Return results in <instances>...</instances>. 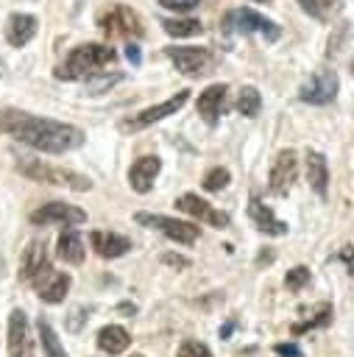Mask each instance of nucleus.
<instances>
[{
	"mask_svg": "<svg viewBox=\"0 0 354 357\" xmlns=\"http://www.w3.org/2000/svg\"><path fill=\"white\" fill-rule=\"evenodd\" d=\"M187 100H190V89H178V92H173L170 98H164L162 103L145 106L142 112H137V114H131V117H123V120L117 123V128H120L123 134H137V131H142V128H148V126H153V123H159V120L176 114Z\"/></svg>",
	"mask_w": 354,
	"mask_h": 357,
	"instance_id": "obj_5",
	"label": "nucleus"
},
{
	"mask_svg": "<svg viewBox=\"0 0 354 357\" xmlns=\"http://www.w3.org/2000/svg\"><path fill=\"white\" fill-rule=\"evenodd\" d=\"M28 220L33 226H81L86 223V212L67 201H47L39 209H33Z\"/></svg>",
	"mask_w": 354,
	"mask_h": 357,
	"instance_id": "obj_9",
	"label": "nucleus"
},
{
	"mask_svg": "<svg viewBox=\"0 0 354 357\" xmlns=\"http://www.w3.org/2000/svg\"><path fill=\"white\" fill-rule=\"evenodd\" d=\"M251 3H268V0H251Z\"/></svg>",
	"mask_w": 354,
	"mask_h": 357,
	"instance_id": "obj_41",
	"label": "nucleus"
},
{
	"mask_svg": "<svg viewBox=\"0 0 354 357\" xmlns=\"http://www.w3.org/2000/svg\"><path fill=\"white\" fill-rule=\"evenodd\" d=\"M295 176H298V156H295L293 148H284L273 156V165H270V173H268V190L273 195H287Z\"/></svg>",
	"mask_w": 354,
	"mask_h": 357,
	"instance_id": "obj_12",
	"label": "nucleus"
},
{
	"mask_svg": "<svg viewBox=\"0 0 354 357\" xmlns=\"http://www.w3.org/2000/svg\"><path fill=\"white\" fill-rule=\"evenodd\" d=\"M86 318H89V307H72L70 310V315H67V329L70 332H81V326L86 324Z\"/></svg>",
	"mask_w": 354,
	"mask_h": 357,
	"instance_id": "obj_33",
	"label": "nucleus"
},
{
	"mask_svg": "<svg viewBox=\"0 0 354 357\" xmlns=\"http://www.w3.org/2000/svg\"><path fill=\"white\" fill-rule=\"evenodd\" d=\"M229 181H231V173L226 167H212V170L203 173V181L201 184H203L206 192H220V190L229 187Z\"/></svg>",
	"mask_w": 354,
	"mask_h": 357,
	"instance_id": "obj_29",
	"label": "nucleus"
},
{
	"mask_svg": "<svg viewBox=\"0 0 354 357\" xmlns=\"http://www.w3.org/2000/svg\"><path fill=\"white\" fill-rule=\"evenodd\" d=\"M270 259H273V254H270V251H262V254L256 257V265H262V262H270Z\"/></svg>",
	"mask_w": 354,
	"mask_h": 357,
	"instance_id": "obj_40",
	"label": "nucleus"
},
{
	"mask_svg": "<svg viewBox=\"0 0 354 357\" xmlns=\"http://www.w3.org/2000/svg\"><path fill=\"white\" fill-rule=\"evenodd\" d=\"M337 89H340V78L334 70L329 67H321L315 70L298 89V100L304 103H312V106H326L337 98Z\"/></svg>",
	"mask_w": 354,
	"mask_h": 357,
	"instance_id": "obj_8",
	"label": "nucleus"
},
{
	"mask_svg": "<svg viewBox=\"0 0 354 357\" xmlns=\"http://www.w3.org/2000/svg\"><path fill=\"white\" fill-rule=\"evenodd\" d=\"M36 335H39V343H42L45 357H67L64 343L59 340V335H56V329L50 326L47 318H36Z\"/></svg>",
	"mask_w": 354,
	"mask_h": 357,
	"instance_id": "obj_24",
	"label": "nucleus"
},
{
	"mask_svg": "<svg viewBox=\"0 0 354 357\" xmlns=\"http://www.w3.org/2000/svg\"><path fill=\"white\" fill-rule=\"evenodd\" d=\"M89 245L92 251L100 257V259H117L123 254H128L134 248V243L125 237V234H117V231H103V229H95L89 234Z\"/></svg>",
	"mask_w": 354,
	"mask_h": 357,
	"instance_id": "obj_19",
	"label": "nucleus"
},
{
	"mask_svg": "<svg viewBox=\"0 0 354 357\" xmlns=\"http://www.w3.org/2000/svg\"><path fill=\"white\" fill-rule=\"evenodd\" d=\"M162 31H164L167 36L187 39V36L203 33V25H201V20H195V17H173V20H162Z\"/></svg>",
	"mask_w": 354,
	"mask_h": 357,
	"instance_id": "obj_25",
	"label": "nucleus"
},
{
	"mask_svg": "<svg viewBox=\"0 0 354 357\" xmlns=\"http://www.w3.org/2000/svg\"><path fill=\"white\" fill-rule=\"evenodd\" d=\"M0 134L39 153H53V156L78 151L86 142L84 128L64 120H53V117H39L33 112L14 109V106L0 109Z\"/></svg>",
	"mask_w": 354,
	"mask_h": 357,
	"instance_id": "obj_1",
	"label": "nucleus"
},
{
	"mask_svg": "<svg viewBox=\"0 0 354 357\" xmlns=\"http://www.w3.org/2000/svg\"><path fill=\"white\" fill-rule=\"evenodd\" d=\"M164 56L187 78H201V75L212 73L215 61H217L209 47H195V45H170V47H164Z\"/></svg>",
	"mask_w": 354,
	"mask_h": 357,
	"instance_id": "obj_6",
	"label": "nucleus"
},
{
	"mask_svg": "<svg viewBox=\"0 0 354 357\" xmlns=\"http://www.w3.org/2000/svg\"><path fill=\"white\" fill-rule=\"evenodd\" d=\"M134 220H137L139 226H145V229H153V231L164 234V237L173 240V243H181V245H192V243H198V237H201V229H198V223H192V220H178V218L159 215V212H137Z\"/></svg>",
	"mask_w": 354,
	"mask_h": 357,
	"instance_id": "obj_4",
	"label": "nucleus"
},
{
	"mask_svg": "<svg viewBox=\"0 0 354 357\" xmlns=\"http://www.w3.org/2000/svg\"><path fill=\"white\" fill-rule=\"evenodd\" d=\"M304 165H307V181H309V187L321 198H326V192H329V165H326V156L321 151H307Z\"/></svg>",
	"mask_w": 354,
	"mask_h": 357,
	"instance_id": "obj_23",
	"label": "nucleus"
},
{
	"mask_svg": "<svg viewBox=\"0 0 354 357\" xmlns=\"http://www.w3.org/2000/svg\"><path fill=\"white\" fill-rule=\"evenodd\" d=\"M98 25L109 33V36H125V39H139L145 33L142 28V20L137 11H131L128 6H111L100 20Z\"/></svg>",
	"mask_w": 354,
	"mask_h": 357,
	"instance_id": "obj_11",
	"label": "nucleus"
},
{
	"mask_svg": "<svg viewBox=\"0 0 354 357\" xmlns=\"http://www.w3.org/2000/svg\"><path fill=\"white\" fill-rule=\"evenodd\" d=\"M176 357H212V349H209L203 340L187 337V340H181V343H178Z\"/></svg>",
	"mask_w": 354,
	"mask_h": 357,
	"instance_id": "obj_31",
	"label": "nucleus"
},
{
	"mask_svg": "<svg viewBox=\"0 0 354 357\" xmlns=\"http://www.w3.org/2000/svg\"><path fill=\"white\" fill-rule=\"evenodd\" d=\"M114 59H117V53L109 45H103V42H86V45L72 47L67 53V59L56 67L53 75L59 81H81V78L86 81L89 75L100 73V67L111 64Z\"/></svg>",
	"mask_w": 354,
	"mask_h": 357,
	"instance_id": "obj_2",
	"label": "nucleus"
},
{
	"mask_svg": "<svg viewBox=\"0 0 354 357\" xmlns=\"http://www.w3.org/2000/svg\"><path fill=\"white\" fill-rule=\"evenodd\" d=\"M117 81H123L120 73H111V75H106V73H95V75L86 78V89H89V95H100V92L111 89Z\"/></svg>",
	"mask_w": 354,
	"mask_h": 357,
	"instance_id": "obj_30",
	"label": "nucleus"
},
{
	"mask_svg": "<svg viewBox=\"0 0 354 357\" xmlns=\"http://www.w3.org/2000/svg\"><path fill=\"white\" fill-rule=\"evenodd\" d=\"M226 92H229V84H209L195 100V112L209 128H215L226 112Z\"/></svg>",
	"mask_w": 354,
	"mask_h": 357,
	"instance_id": "obj_15",
	"label": "nucleus"
},
{
	"mask_svg": "<svg viewBox=\"0 0 354 357\" xmlns=\"http://www.w3.org/2000/svg\"><path fill=\"white\" fill-rule=\"evenodd\" d=\"M332 324V304H326V301H321L318 307H315V312L307 318V321H301V324H293V335H304V332H309V329H321V326H329Z\"/></svg>",
	"mask_w": 354,
	"mask_h": 357,
	"instance_id": "obj_26",
	"label": "nucleus"
},
{
	"mask_svg": "<svg viewBox=\"0 0 354 357\" xmlns=\"http://www.w3.org/2000/svg\"><path fill=\"white\" fill-rule=\"evenodd\" d=\"M351 75H354V61H351Z\"/></svg>",
	"mask_w": 354,
	"mask_h": 357,
	"instance_id": "obj_42",
	"label": "nucleus"
},
{
	"mask_svg": "<svg viewBox=\"0 0 354 357\" xmlns=\"http://www.w3.org/2000/svg\"><path fill=\"white\" fill-rule=\"evenodd\" d=\"M0 73H3V61H0Z\"/></svg>",
	"mask_w": 354,
	"mask_h": 357,
	"instance_id": "obj_44",
	"label": "nucleus"
},
{
	"mask_svg": "<svg viewBox=\"0 0 354 357\" xmlns=\"http://www.w3.org/2000/svg\"><path fill=\"white\" fill-rule=\"evenodd\" d=\"M70 284H72V279H70V273H64V271H47V273H42L31 287H33V293L39 296V301H45V304H61L64 301V296L70 293Z\"/></svg>",
	"mask_w": 354,
	"mask_h": 357,
	"instance_id": "obj_16",
	"label": "nucleus"
},
{
	"mask_svg": "<svg viewBox=\"0 0 354 357\" xmlns=\"http://www.w3.org/2000/svg\"><path fill=\"white\" fill-rule=\"evenodd\" d=\"M273 351H276L279 357H301V349H298L295 343H276Z\"/></svg>",
	"mask_w": 354,
	"mask_h": 357,
	"instance_id": "obj_36",
	"label": "nucleus"
},
{
	"mask_svg": "<svg viewBox=\"0 0 354 357\" xmlns=\"http://www.w3.org/2000/svg\"><path fill=\"white\" fill-rule=\"evenodd\" d=\"M203 0H159L162 8H170V11H192L198 8Z\"/></svg>",
	"mask_w": 354,
	"mask_h": 357,
	"instance_id": "obj_34",
	"label": "nucleus"
},
{
	"mask_svg": "<svg viewBox=\"0 0 354 357\" xmlns=\"http://www.w3.org/2000/svg\"><path fill=\"white\" fill-rule=\"evenodd\" d=\"M56 257H59L61 262H67V265H81V262H84L86 245H84V237H81L72 226H67V229L59 234V240H56Z\"/></svg>",
	"mask_w": 354,
	"mask_h": 357,
	"instance_id": "obj_22",
	"label": "nucleus"
},
{
	"mask_svg": "<svg viewBox=\"0 0 354 357\" xmlns=\"http://www.w3.org/2000/svg\"><path fill=\"white\" fill-rule=\"evenodd\" d=\"M176 209H181L184 215H190L192 220H201L212 229H229L231 226V215L212 206L206 198H201L198 192H184L176 198Z\"/></svg>",
	"mask_w": 354,
	"mask_h": 357,
	"instance_id": "obj_10",
	"label": "nucleus"
},
{
	"mask_svg": "<svg viewBox=\"0 0 354 357\" xmlns=\"http://www.w3.org/2000/svg\"><path fill=\"white\" fill-rule=\"evenodd\" d=\"M309 282V268H304V265H295L293 271H287V276H284V287L287 290H301L304 284Z\"/></svg>",
	"mask_w": 354,
	"mask_h": 357,
	"instance_id": "obj_32",
	"label": "nucleus"
},
{
	"mask_svg": "<svg viewBox=\"0 0 354 357\" xmlns=\"http://www.w3.org/2000/svg\"><path fill=\"white\" fill-rule=\"evenodd\" d=\"M125 59H128L131 64H139V61H142V56H139V47H137L134 42H128V45H125Z\"/></svg>",
	"mask_w": 354,
	"mask_h": 357,
	"instance_id": "obj_37",
	"label": "nucleus"
},
{
	"mask_svg": "<svg viewBox=\"0 0 354 357\" xmlns=\"http://www.w3.org/2000/svg\"><path fill=\"white\" fill-rule=\"evenodd\" d=\"M162 170V159L159 156H139L131 167H128V187L139 195H148L156 184V176Z\"/></svg>",
	"mask_w": 354,
	"mask_h": 357,
	"instance_id": "obj_17",
	"label": "nucleus"
},
{
	"mask_svg": "<svg viewBox=\"0 0 354 357\" xmlns=\"http://www.w3.org/2000/svg\"><path fill=\"white\" fill-rule=\"evenodd\" d=\"M162 265H170V268H176V271H187L190 268V259L187 257H181V254H162Z\"/></svg>",
	"mask_w": 354,
	"mask_h": 357,
	"instance_id": "obj_35",
	"label": "nucleus"
},
{
	"mask_svg": "<svg viewBox=\"0 0 354 357\" xmlns=\"http://www.w3.org/2000/svg\"><path fill=\"white\" fill-rule=\"evenodd\" d=\"M117 312H123V315H137V304L123 301V304H117Z\"/></svg>",
	"mask_w": 354,
	"mask_h": 357,
	"instance_id": "obj_38",
	"label": "nucleus"
},
{
	"mask_svg": "<svg viewBox=\"0 0 354 357\" xmlns=\"http://www.w3.org/2000/svg\"><path fill=\"white\" fill-rule=\"evenodd\" d=\"M53 265H50V257H47V245H45V240H31L25 248H22V254H20V271H17V276H20V282L22 284H33L42 273H47Z\"/></svg>",
	"mask_w": 354,
	"mask_h": 357,
	"instance_id": "obj_13",
	"label": "nucleus"
},
{
	"mask_svg": "<svg viewBox=\"0 0 354 357\" xmlns=\"http://www.w3.org/2000/svg\"><path fill=\"white\" fill-rule=\"evenodd\" d=\"M223 25H226V31H234V33H259V36H265V42H276L282 36V28L254 8L229 11L223 17Z\"/></svg>",
	"mask_w": 354,
	"mask_h": 357,
	"instance_id": "obj_7",
	"label": "nucleus"
},
{
	"mask_svg": "<svg viewBox=\"0 0 354 357\" xmlns=\"http://www.w3.org/2000/svg\"><path fill=\"white\" fill-rule=\"evenodd\" d=\"M36 17L33 14H25V11H14L8 14L6 20V42L11 47H25L33 36H36Z\"/></svg>",
	"mask_w": 354,
	"mask_h": 357,
	"instance_id": "obj_20",
	"label": "nucleus"
},
{
	"mask_svg": "<svg viewBox=\"0 0 354 357\" xmlns=\"http://www.w3.org/2000/svg\"><path fill=\"white\" fill-rule=\"evenodd\" d=\"M295 3L301 6V11H307L309 17H315L321 22H326L337 11V0H295Z\"/></svg>",
	"mask_w": 354,
	"mask_h": 357,
	"instance_id": "obj_28",
	"label": "nucleus"
},
{
	"mask_svg": "<svg viewBox=\"0 0 354 357\" xmlns=\"http://www.w3.org/2000/svg\"><path fill=\"white\" fill-rule=\"evenodd\" d=\"M248 220L254 223V229H259V231H265V234H270V237L287 234V223L279 220V218L273 215V209H270L259 195H251V198H248Z\"/></svg>",
	"mask_w": 354,
	"mask_h": 357,
	"instance_id": "obj_18",
	"label": "nucleus"
},
{
	"mask_svg": "<svg viewBox=\"0 0 354 357\" xmlns=\"http://www.w3.org/2000/svg\"><path fill=\"white\" fill-rule=\"evenodd\" d=\"M95 346H98L103 354L117 357V354H123V351L131 346V335H128L125 326H120V324H109V326H100V329H98V335H95Z\"/></svg>",
	"mask_w": 354,
	"mask_h": 357,
	"instance_id": "obj_21",
	"label": "nucleus"
},
{
	"mask_svg": "<svg viewBox=\"0 0 354 357\" xmlns=\"http://www.w3.org/2000/svg\"><path fill=\"white\" fill-rule=\"evenodd\" d=\"M131 357H145V354H131Z\"/></svg>",
	"mask_w": 354,
	"mask_h": 357,
	"instance_id": "obj_43",
	"label": "nucleus"
},
{
	"mask_svg": "<svg viewBox=\"0 0 354 357\" xmlns=\"http://www.w3.org/2000/svg\"><path fill=\"white\" fill-rule=\"evenodd\" d=\"M231 332H234V321H229V324H223V326H220V337H223V340H226Z\"/></svg>",
	"mask_w": 354,
	"mask_h": 357,
	"instance_id": "obj_39",
	"label": "nucleus"
},
{
	"mask_svg": "<svg viewBox=\"0 0 354 357\" xmlns=\"http://www.w3.org/2000/svg\"><path fill=\"white\" fill-rule=\"evenodd\" d=\"M14 167L17 173H22L25 178L31 181H39V184H53V187H67V190H75V192H89L92 190V178L84 176V173H75L70 167H56V165H47L36 156H28V153H17L14 156Z\"/></svg>",
	"mask_w": 354,
	"mask_h": 357,
	"instance_id": "obj_3",
	"label": "nucleus"
},
{
	"mask_svg": "<svg viewBox=\"0 0 354 357\" xmlns=\"http://www.w3.org/2000/svg\"><path fill=\"white\" fill-rule=\"evenodd\" d=\"M6 346H8V357H36L31 324H28V315L22 310H11V315H8V337H6Z\"/></svg>",
	"mask_w": 354,
	"mask_h": 357,
	"instance_id": "obj_14",
	"label": "nucleus"
},
{
	"mask_svg": "<svg viewBox=\"0 0 354 357\" xmlns=\"http://www.w3.org/2000/svg\"><path fill=\"white\" fill-rule=\"evenodd\" d=\"M262 109V95L256 86H243L240 95H237V112L243 117H256Z\"/></svg>",
	"mask_w": 354,
	"mask_h": 357,
	"instance_id": "obj_27",
	"label": "nucleus"
}]
</instances>
